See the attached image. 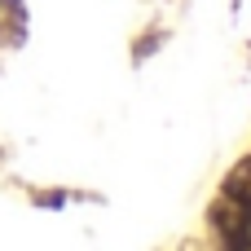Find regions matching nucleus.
<instances>
[{"instance_id": "f257e3e1", "label": "nucleus", "mask_w": 251, "mask_h": 251, "mask_svg": "<svg viewBox=\"0 0 251 251\" xmlns=\"http://www.w3.org/2000/svg\"><path fill=\"white\" fill-rule=\"evenodd\" d=\"M212 221L221 229L225 251H251V159H243L234 168V176L225 181V190L212 207Z\"/></svg>"}]
</instances>
